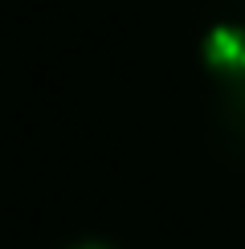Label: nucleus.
Instances as JSON below:
<instances>
[{
    "mask_svg": "<svg viewBox=\"0 0 245 249\" xmlns=\"http://www.w3.org/2000/svg\"><path fill=\"white\" fill-rule=\"evenodd\" d=\"M78 249H106V245H78Z\"/></svg>",
    "mask_w": 245,
    "mask_h": 249,
    "instance_id": "2",
    "label": "nucleus"
},
{
    "mask_svg": "<svg viewBox=\"0 0 245 249\" xmlns=\"http://www.w3.org/2000/svg\"><path fill=\"white\" fill-rule=\"evenodd\" d=\"M209 57L217 61V66H245V41L237 33H217L212 37V45H209Z\"/></svg>",
    "mask_w": 245,
    "mask_h": 249,
    "instance_id": "1",
    "label": "nucleus"
}]
</instances>
